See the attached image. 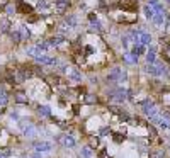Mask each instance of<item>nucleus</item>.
Wrapping results in <instances>:
<instances>
[{
    "instance_id": "nucleus-1",
    "label": "nucleus",
    "mask_w": 170,
    "mask_h": 158,
    "mask_svg": "<svg viewBox=\"0 0 170 158\" xmlns=\"http://www.w3.org/2000/svg\"><path fill=\"white\" fill-rule=\"evenodd\" d=\"M32 148L39 153H49L54 150V145H53V141H44V139H41V141L32 143Z\"/></svg>"
},
{
    "instance_id": "nucleus-2",
    "label": "nucleus",
    "mask_w": 170,
    "mask_h": 158,
    "mask_svg": "<svg viewBox=\"0 0 170 158\" xmlns=\"http://www.w3.org/2000/svg\"><path fill=\"white\" fill-rule=\"evenodd\" d=\"M56 141H60L61 146L68 148V150H72V148L77 146V139H75L72 134H60V136H56Z\"/></svg>"
},
{
    "instance_id": "nucleus-3",
    "label": "nucleus",
    "mask_w": 170,
    "mask_h": 158,
    "mask_svg": "<svg viewBox=\"0 0 170 158\" xmlns=\"http://www.w3.org/2000/svg\"><path fill=\"white\" fill-rule=\"evenodd\" d=\"M34 60H36V63H41V65H44V66H56V65H58V60L48 56L46 53H39L37 56H34Z\"/></svg>"
},
{
    "instance_id": "nucleus-4",
    "label": "nucleus",
    "mask_w": 170,
    "mask_h": 158,
    "mask_svg": "<svg viewBox=\"0 0 170 158\" xmlns=\"http://www.w3.org/2000/svg\"><path fill=\"white\" fill-rule=\"evenodd\" d=\"M158 111H160V109L153 104V102H151V100H145V102H143V114H145V116H148L150 119H151L153 116H157Z\"/></svg>"
},
{
    "instance_id": "nucleus-5",
    "label": "nucleus",
    "mask_w": 170,
    "mask_h": 158,
    "mask_svg": "<svg viewBox=\"0 0 170 158\" xmlns=\"http://www.w3.org/2000/svg\"><path fill=\"white\" fill-rule=\"evenodd\" d=\"M121 73H122V68H119V66H112L111 72H109L107 77H106V82L107 83H116V82H119V80H121Z\"/></svg>"
},
{
    "instance_id": "nucleus-6",
    "label": "nucleus",
    "mask_w": 170,
    "mask_h": 158,
    "mask_svg": "<svg viewBox=\"0 0 170 158\" xmlns=\"http://www.w3.org/2000/svg\"><path fill=\"white\" fill-rule=\"evenodd\" d=\"M145 72L150 75H153V77H160V75H165L167 73V70L163 68V66H155L153 63H148L146 66H145Z\"/></svg>"
},
{
    "instance_id": "nucleus-7",
    "label": "nucleus",
    "mask_w": 170,
    "mask_h": 158,
    "mask_svg": "<svg viewBox=\"0 0 170 158\" xmlns=\"http://www.w3.org/2000/svg\"><path fill=\"white\" fill-rule=\"evenodd\" d=\"M66 77H68L70 82H73V83H80L82 82V72L78 68H73V66H70L68 72H66Z\"/></svg>"
},
{
    "instance_id": "nucleus-8",
    "label": "nucleus",
    "mask_w": 170,
    "mask_h": 158,
    "mask_svg": "<svg viewBox=\"0 0 170 158\" xmlns=\"http://www.w3.org/2000/svg\"><path fill=\"white\" fill-rule=\"evenodd\" d=\"M22 134H24V136H26L27 139H36V136L39 134V129H37V127L34 126V124H31L29 127H26V129L22 131Z\"/></svg>"
},
{
    "instance_id": "nucleus-9",
    "label": "nucleus",
    "mask_w": 170,
    "mask_h": 158,
    "mask_svg": "<svg viewBox=\"0 0 170 158\" xmlns=\"http://www.w3.org/2000/svg\"><path fill=\"white\" fill-rule=\"evenodd\" d=\"M68 7H70V0H56V2H54V10L58 12V14L66 12Z\"/></svg>"
},
{
    "instance_id": "nucleus-10",
    "label": "nucleus",
    "mask_w": 170,
    "mask_h": 158,
    "mask_svg": "<svg viewBox=\"0 0 170 158\" xmlns=\"http://www.w3.org/2000/svg\"><path fill=\"white\" fill-rule=\"evenodd\" d=\"M14 100H16L17 104H22V105L29 104V97H27V94L26 92H22V90H19V92L14 94Z\"/></svg>"
},
{
    "instance_id": "nucleus-11",
    "label": "nucleus",
    "mask_w": 170,
    "mask_h": 158,
    "mask_svg": "<svg viewBox=\"0 0 170 158\" xmlns=\"http://www.w3.org/2000/svg\"><path fill=\"white\" fill-rule=\"evenodd\" d=\"M32 10H34V9H32L29 4L22 2V0L17 2V12H19V14H27V16H29V14H32Z\"/></svg>"
},
{
    "instance_id": "nucleus-12",
    "label": "nucleus",
    "mask_w": 170,
    "mask_h": 158,
    "mask_svg": "<svg viewBox=\"0 0 170 158\" xmlns=\"http://www.w3.org/2000/svg\"><path fill=\"white\" fill-rule=\"evenodd\" d=\"M119 7L122 10H136V0H119Z\"/></svg>"
},
{
    "instance_id": "nucleus-13",
    "label": "nucleus",
    "mask_w": 170,
    "mask_h": 158,
    "mask_svg": "<svg viewBox=\"0 0 170 158\" xmlns=\"http://www.w3.org/2000/svg\"><path fill=\"white\" fill-rule=\"evenodd\" d=\"M37 114H39L41 117H51L53 116L49 105H37Z\"/></svg>"
},
{
    "instance_id": "nucleus-14",
    "label": "nucleus",
    "mask_w": 170,
    "mask_h": 158,
    "mask_svg": "<svg viewBox=\"0 0 170 158\" xmlns=\"http://www.w3.org/2000/svg\"><path fill=\"white\" fill-rule=\"evenodd\" d=\"M65 24H66L70 29H75V27L78 26V19H77V16H75V14H70V16L65 17Z\"/></svg>"
},
{
    "instance_id": "nucleus-15",
    "label": "nucleus",
    "mask_w": 170,
    "mask_h": 158,
    "mask_svg": "<svg viewBox=\"0 0 170 158\" xmlns=\"http://www.w3.org/2000/svg\"><path fill=\"white\" fill-rule=\"evenodd\" d=\"M165 19H167V14H165V12H158V14H155V16H153L151 21H153L155 26H163Z\"/></svg>"
},
{
    "instance_id": "nucleus-16",
    "label": "nucleus",
    "mask_w": 170,
    "mask_h": 158,
    "mask_svg": "<svg viewBox=\"0 0 170 158\" xmlns=\"http://www.w3.org/2000/svg\"><path fill=\"white\" fill-rule=\"evenodd\" d=\"M78 157H80V158H94V150H92L90 146H84V148H80Z\"/></svg>"
},
{
    "instance_id": "nucleus-17",
    "label": "nucleus",
    "mask_w": 170,
    "mask_h": 158,
    "mask_svg": "<svg viewBox=\"0 0 170 158\" xmlns=\"http://www.w3.org/2000/svg\"><path fill=\"white\" fill-rule=\"evenodd\" d=\"M139 42L141 44H150L151 42V34H148L145 29H139Z\"/></svg>"
},
{
    "instance_id": "nucleus-18",
    "label": "nucleus",
    "mask_w": 170,
    "mask_h": 158,
    "mask_svg": "<svg viewBox=\"0 0 170 158\" xmlns=\"http://www.w3.org/2000/svg\"><path fill=\"white\" fill-rule=\"evenodd\" d=\"M145 53H146V48H145V44H141V42L134 44L133 49H131V54H134V56H139V54H145Z\"/></svg>"
},
{
    "instance_id": "nucleus-19",
    "label": "nucleus",
    "mask_w": 170,
    "mask_h": 158,
    "mask_svg": "<svg viewBox=\"0 0 170 158\" xmlns=\"http://www.w3.org/2000/svg\"><path fill=\"white\" fill-rule=\"evenodd\" d=\"M82 100H84V104H89V105H92V104H97V95L95 94H85L84 97H82Z\"/></svg>"
},
{
    "instance_id": "nucleus-20",
    "label": "nucleus",
    "mask_w": 170,
    "mask_h": 158,
    "mask_svg": "<svg viewBox=\"0 0 170 158\" xmlns=\"http://www.w3.org/2000/svg\"><path fill=\"white\" fill-rule=\"evenodd\" d=\"M63 42H65V36L58 34V36H53L49 39V46H61Z\"/></svg>"
},
{
    "instance_id": "nucleus-21",
    "label": "nucleus",
    "mask_w": 170,
    "mask_h": 158,
    "mask_svg": "<svg viewBox=\"0 0 170 158\" xmlns=\"http://www.w3.org/2000/svg\"><path fill=\"white\" fill-rule=\"evenodd\" d=\"M99 145H101V136H99V134H94V136H89V146L92 148V150H95L97 146H99Z\"/></svg>"
},
{
    "instance_id": "nucleus-22",
    "label": "nucleus",
    "mask_w": 170,
    "mask_h": 158,
    "mask_svg": "<svg viewBox=\"0 0 170 158\" xmlns=\"http://www.w3.org/2000/svg\"><path fill=\"white\" fill-rule=\"evenodd\" d=\"M145 56H146V61L148 63H155V58H157V51H155V48L151 46L148 51L145 53Z\"/></svg>"
},
{
    "instance_id": "nucleus-23",
    "label": "nucleus",
    "mask_w": 170,
    "mask_h": 158,
    "mask_svg": "<svg viewBox=\"0 0 170 158\" xmlns=\"http://www.w3.org/2000/svg\"><path fill=\"white\" fill-rule=\"evenodd\" d=\"M10 39L14 44H19V42L22 41V36H21V31L19 29H16V31H10Z\"/></svg>"
},
{
    "instance_id": "nucleus-24",
    "label": "nucleus",
    "mask_w": 170,
    "mask_h": 158,
    "mask_svg": "<svg viewBox=\"0 0 170 158\" xmlns=\"http://www.w3.org/2000/svg\"><path fill=\"white\" fill-rule=\"evenodd\" d=\"M124 61L129 65H136V61H138V56H134V54H131V53H126L124 54Z\"/></svg>"
},
{
    "instance_id": "nucleus-25",
    "label": "nucleus",
    "mask_w": 170,
    "mask_h": 158,
    "mask_svg": "<svg viewBox=\"0 0 170 158\" xmlns=\"http://www.w3.org/2000/svg\"><path fill=\"white\" fill-rule=\"evenodd\" d=\"M9 27H10V21L9 19H2L0 21V32H9Z\"/></svg>"
},
{
    "instance_id": "nucleus-26",
    "label": "nucleus",
    "mask_w": 170,
    "mask_h": 158,
    "mask_svg": "<svg viewBox=\"0 0 170 158\" xmlns=\"http://www.w3.org/2000/svg\"><path fill=\"white\" fill-rule=\"evenodd\" d=\"M17 124H19V127H21V131H24L26 127H29L32 124V121H31V119H19Z\"/></svg>"
},
{
    "instance_id": "nucleus-27",
    "label": "nucleus",
    "mask_w": 170,
    "mask_h": 158,
    "mask_svg": "<svg viewBox=\"0 0 170 158\" xmlns=\"http://www.w3.org/2000/svg\"><path fill=\"white\" fill-rule=\"evenodd\" d=\"M89 31H90V32H101V31H102L101 22H99V21H95V22H90V27H89Z\"/></svg>"
},
{
    "instance_id": "nucleus-28",
    "label": "nucleus",
    "mask_w": 170,
    "mask_h": 158,
    "mask_svg": "<svg viewBox=\"0 0 170 158\" xmlns=\"http://www.w3.org/2000/svg\"><path fill=\"white\" fill-rule=\"evenodd\" d=\"M21 36H22V41H27V39L31 37V31H29L26 26H22L21 27Z\"/></svg>"
},
{
    "instance_id": "nucleus-29",
    "label": "nucleus",
    "mask_w": 170,
    "mask_h": 158,
    "mask_svg": "<svg viewBox=\"0 0 170 158\" xmlns=\"http://www.w3.org/2000/svg\"><path fill=\"white\" fill-rule=\"evenodd\" d=\"M143 12H145V17L146 19H153V16H155V10H153V7H150V5H146L143 9Z\"/></svg>"
},
{
    "instance_id": "nucleus-30",
    "label": "nucleus",
    "mask_w": 170,
    "mask_h": 158,
    "mask_svg": "<svg viewBox=\"0 0 170 158\" xmlns=\"http://www.w3.org/2000/svg\"><path fill=\"white\" fill-rule=\"evenodd\" d=\"M48 7H49L48 0H39V2H37V5H36V9H37V10H44V9H48Z\"/></svg>"
},
{
    "instance_id": "nucleus-31",
    "label": "nucleus",
    "mask_w": 170,
    "mask_h": 158,
    "mask_svg": "<svg viewBox=\"0 0 170 158\" xmlns=\"http://www.w3.org/2000/svg\"><path fill=\"white\" fill-rule=\"evenodd\" d=\"M36 46L39 48L41 51H46V49H49V48H51V46H49V42H46V41H39Z\"/></svg>"
},
{
    "instance_id": "nucleus-32",
    "label": "nucleus",
    "mask_w": 170,
    "mask_h": 158,
    "mask_svg": "<svg viewBox=\"0 0 170 158\" xmlns=\"http://www.w3.org/2000/svg\"><path fill=\"white\" fill-rule=\"evenodd\" d=\"M148 134H150V138H151V139H155V138H157V129H155L153 124H148Z\"/></svg>"
},
{
    "instance_id": "nucleus-33",
    "label": "nucleus",
    "mask_w": 170,
    "mask_h": 158,
    "mask_svg": "<svg viewBox=\"0 0 170 158\" xmlns=\"http://www.w3.org/2000/svg\"><path fill=\"white\" fill-rule=\"evenodd\" d=\"M109 133H111L109 126H104V127H101V129H99V136H101V138H104V136H107Z\"/></svg>"
},
{
    "instance_id": "nucleus-34",
    "label": "nucleus",
    "mask_w": 170,
    "mask_h": 158,
    "mask_svg": "<svg viewBox=\"0 0 170 158\" xmlns=\"http://www.w3.org/2000/svg\"><path fill=\"white\" fill-rule=\"evenodd\" d=\"M163 58L170 61V46L169 44H165V48H163Z\"/></svg>"
},
{
    "instance_id": "nucleus-35",
    "label": "nucleus",
    "mask_w": 170,
    "mask_h": 158,
    "mask_svg": "<svg viewBox=\"0 0 170 158\" xmlns=\"http://www.w3.org/2000/svg\"><path fill=\"white\" fill-rule=\"evenodd\" d=\"M84 51H85V56H90V54H94V53H95V49H94L92 46H85Z\"/></svg>"
},
{
    "instance_id": "nucleus-36",
    "label": "nucleus",
    "mask_w": 170,
    "mask_h": 158,
    "mask_svg": "<svg viewBox=\"0 0 170 158\" xmlns=\"http://www.w3.org/2000/svg\"><path fill=\"white\" fill-rule=\"evenodd\" d=\"M109 111H111L112 114H121V109H119L117 105H109Z\"/></svg>"
},
{
    "instance_id": "nucleus-37",
    "label": "nucleus",
    "mask_w": 170,
    "mask_h": 158,
    "mask_svg": "<svg viewBox=\"0 0 170 158\" xmlns=\"http://www.w3.org/2000/svg\"><path fill=\"white\" fill-rule=\"evenodd\" d=\"M112 136H114V141H116V143H121L122 139H124V136H122V134H119V133H114Z\"/></svg>"
},
{
    "instance_id": "nucleus-38",
    "label": "nucleus",
    "mask_w": 170,
    "mask_h": 158,
    "mask_svg": "<svg viewBox=\"0 0 170 158\" xmlns=\"http://www.w3.org/2000/svg\"><path fill=\"white\" fill-rule=\"evenodd\" d=\"M5 12L9 14V16H12V14L16 12V9H14V5H12V4H9V5L5 7Z\"/></svg>"
},
{
    "instance_id": "nucleus-39",
    "label": "nucleus",
    "mask_w": 170,
    "mask_h": 158,
    "mask_svg": "<svg viewBox=\"0 0 170 158\" xmlns=\"http://www.w3.org/2000/svg\"><path fill=\"white\" fill-rule=\"evenodd\" d=\"M97 158H111V157H109V153H107V150H102V151L99 153V157H97Z\"/></svg>"
},
{
    "instance_id": "nucleus-40",
    "label": "nucleus",
    "mask_w": 170,
    "mask_h": 158,
    "mask_svg": "<svg viewBox=\"0 0 170 158\" xmlns=\"http://www.w3.org/2000/svg\"><path fill=\"white\" fill-rule=\"evenodd\" d=\"M89 21H90V22H95L97 21V14H95V12H90V14H89Z\"/></svg>"
},
{
    "instance_id": "nucleus-41",
    "label": "nucleus",
    "mask_w": 170,
    "mask_h": 158,
    "mask_svg": "<svg viewBox=\"0 0 170 158\" xmlns=\"http://www.w3.org/2000/svg\"><path fill=\"white\" fill-rule=\"evenodd\" d=\"M121 42H122V46H124V48H128V44H129V36H124L121 39Z\"/></svg>"
},
{
    "instance_id": "nucleus-42",
    "label": "nucleus",
    "mask_w": 170,
    "mask_h": 158,
    "mask_svg": "<svg viewBox=\"0 0 170 158\" xmlns=\"http://www.w3.org/2000/svg\"><path fill=\"white\" fill-rule=\"evenodd\" d=\"M10 117H12V121H19V119H21V117H19V114H17V112H10Z\"/></svg>"
},
{
    "instance_id": "nucleus-43",
    "label": "nucleus",
    "mask_w": 170,
    "mask_h": 158,
    "mask_svg": "<svg viewBox=\"0 0 170 158\" xmlns=\"http://www.w3.org/2000/svg\"><path fill=\"white\" fill-rule=\"evenodd\" d=\"M126 80H128V73L124 72V70H122V73H121V80H119V82H126Z\"/></svg>"
},
{
    "instance_id": "nucleus-44",
    "label": "nucleus",
    "mask_w": 170,
    "mask_h": 158,
    "mask_svg": "<svg viewBox=\"0 0 170 158\" xmlns=\"http://www.w3.org/2000/svg\"><path fill=\"white\" fill-rule=\"evenodd\" d=\"M126 92H128V99L133 100L134 99V92H133V90H126Z\"/></svg>"
},
{
    "instance_id": "nucleus-45",
    "label": "nucleus",
    "mask_w": 170,
    "mask_h": 158,
    "mask_svg": "<svg viewBox=\"0 0 170 158\" xmlns=\"http://www.w3.org/2000/svg\"><path fill=\"white\" fill-rule=\"evenodd\" d=\"M157 4H158V0H148V5H150V7L157 5Z\"/></svg>"
},
{
    "instance_id": "nucleus-46",
    "label": "nucleus",
    "mask_w": 170,
    "mask_h": 158,
    "mask_svg": "<svg viewBox=\"0 0 170 158\" xmlns=\"http://www.w3.org/2000/svg\"><path fill=\"white\" fill-rule=\"evenodd\" d=\"M4 95H7V92H5V89L0 85V97H4Z\"/></svg>"
},
{
    "instance_id": "nucleus-47",
    "label": "nucleus",
    "mask_w": 170,
    "mask_h": 158,
    "mask_svg": "<svg viewBox=\"0 0 170 158\" xmlns=\"http://www.w3.org/2000/svg\"><path fill=\"white\" fill-rule=\"evenodd\" d=\"M31 158H42V157H41V153L39 151H36V153H32L31 155Z\"/></svg>"
},
{
    "instance_id": "nucleus-48",
    "label": "nucleus",
    "mask_w": 170,
    "mask_h": 158,
    "mask_svg": "<svg viewBox=\"0 0 170 158\" xmlns=\"http://www.w3.org/2000/svg\"><path fill=\"white\" fill-rule=\"evenodd\" d=\"M27 21H29V22H36V21H37V16H31Z\"/></svg>"
},
{
    "instance_id": "nucleus-49",
    "label": "nucleus",
    "mask_w": 170,
    "mask_h": 158,
    "mask_svg": "<svg viewBox=\"0 0 170 158\" xmlns=\"http://www.w3.org/2000/svg\"><path fill=\"white\" fill-rule=\"evenodd\" d=\"M0 136H2V129H0Z\"/></svg>"
},
{
    "instance_id": "nucleus-50",
    "label": "nucleus",
    "mask_w": 170,
    "mask_h": 158,
    "mask_svg": "<svg viewBox=\"0 0 170 158\" xmlns=\"http://www.w3.org/2000/svg\"><path fill=\"white\" fill-rule=\"evenodd\" d=\"M167 2H169V5H170V0H167Z\"/></svg>"
},
{
    "instance_id": "nucleus-51",
    "label": "nucleus",
    "mask_w": 170,
    "mask_h": 158,
    "mask_svg": "<svg viewBox=\"0 0 170 158\" xmlns=\"http://www.w3.org/2000/svg\"><path fill=\"white\" fill-rule=\"evenodd\" d=\"M169 22H170V17H169Z\"/></svg>"
}]
</instances>
